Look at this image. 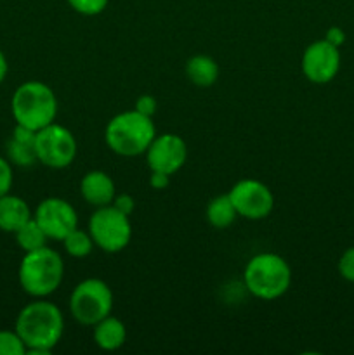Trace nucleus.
<instances>
[{
	"mask_svg": "<svg viewBox=\"0 0 354 355\" xmlns=\"http://www.w3.org/2000/svg\"><path fill=\"white\" fill-rule=\"evenodd\" d=\"M14 329L23 340L26 354L45 355L65 335V315L56 304L37 298L21 309Z\"/></svg>",
	"mask_w": 354,
	"mask_h": 355,
	"instance_id": "obj_1",
	"label": "nucleus"
},
{
	"mask_svg": "<svg viewBox=\"0 0 354 355\" xmlns=\"http://www.w3.org/2000/svg\"><path fill=\"white\" fill-rule=\"evenodd\" d=\"M65 277V260L51 246H42L24 253L17 267L21 290L31 298H47L61 286Z\"/></svg>",
	"mask_w": 354,
	"mask_h": 355,
	"instance_id": "obj_2",
	"label": "nucleus"
},
{
	"mask_svg": "<svg viewBox=\"0 0 354 355\" xmlns=\"http://www.w3.org/2000/svg\"><path fill=\"white\" fill-rule=\"evenodd\" d=\"M10 113L17 125L38 132L56 121L58 97L47 83L28 80L14 90L10 97Z\"/></svg>",
	"mask_w": 354,
	"mask_h": 355,
	"instance_id": "obj_3",
	"label": "nucleus"
},
{
	"mask_svg": "<svg viewBox=\"0 0 354 355\" xmlns=\"http://www.w3.org/2000/svg\"><path fill=\"white\" fill-rule=\"evenodd\" d=\"M156 137V127L149 116L139 111L128 110L118 113L108 121L104 141L108 148L118 156L132 158L148 151L149 144Z\"/></svg>",
	"mask_w": 354,
	"mask_h": 355,
	"instance_id": "obj_4",
	"label": "nucleus"
},
{
	"mask_svg": "<svg viewBox=\"0 0 354 355\" xmlns=\"http://www.w3.org/2000/svg\"><path fill=\"white\" fill-rule=\"evenodd\" d=\"M243 281L250 293L260 300L283 297L292 284V269L278 253H257L246 262Z\"/></svg>",
	"mask_w": 354,
	"mask_h": 355,
	"instance_id": "obj_5",
	"label": "nucleus"
},
{
	"mask_svg": "<svg viewBox=\"0 0 354 355\" xmlns=\"http://www.w3.org/2000/svg\"><path fill=\"white\" fill-rule=\"evenodd\" d=\"M113 311V291L99 277L83 279L69 295V314L78 324L94 326Z\"/></svg>",
	"mask_w": 354,
	"mask_h": 355,
	"instance_id": "obj_6",
	"label": "nucleus"
},
{
	"mask_svg": "<svg viewBox=\"0 0 354 355\" xmlns=\"http://www.w3.org/2000/svg\"><path fill=\"white\" fill-rule=\"evenodd\" d=\"M94 245L106 253H118L128 246L132 239L130 217L121 214L113 205L94 210L89 218V229Z\"/></svg>",
	"mask_w": 354,
	"mask_h": 355,
	"instance_id": "obj_7",
	"label": "nucleus"
},
{
	"mask_svg": "<svg viewBox=\"0 0 354 355\" xmlns=\"http://www.w3.org/2000/svg\"><path fill=\"white\" fill-rule=\"evenodd\" d=\"M76 139L71 130L56 121L40 128L35 137L37 159L47 168L61 170L71 165L76 158Z\"/></svg>",
	"mask_w": 354,
	"mask_h": 355,
	"instance_id": "obj_8",
	"label": "nucleus"
},
{
	"mask_svg": "<svg viewBox=\"0 0 354 355\" xmlns=\"http://www.w3.org/2000/svg\"><path fill=\"white\" fill-rule=\"evenodd\" d=\"M228 194L238 211V217L248 218V220H262L269 217L271 211L274 210L273 191L260 180H238Z\"/></svg>",
	"mask_w": 354,
	"mask_h": 355,
	"instance_id": "obj_9",
	"label": "nucleus"
},
{
	"mask_svg": "<svg viewBox=\"0 0 354 355\" xmlns=\"http://www.w3.org/2000/svg\"><path fill=\"white\" fill-rule=\"evenodd\" d=\"M33 218L49 239L62 241L73 229L78 227V214L69 201L62 198H45L35 208Z\"/></svg>",
	"mask_w": 354,
	"mask_h": 355,
	"instance_id": "obj_10",
	"label": "nucleus"
},
{
	"mask_svg": "<svg viewBox=\"0 0 354 355\" xmlns=\"http://www.w3.org/2000/svg\"><path fill=\"white\" fill-rule=\"evenodd\" d=\"M301 68L305 78L311 83H316V85L330 83L340 69L339 47L326 42L325 38L312 42L302 54Z\"/></svg>",
	"mask_w": 354,
	"mask_h": 355,
	"instance_id": "obj_11",
	"label": "nucleus"
},
{
	"mask_svg": "<svg viewBox=\"0 0 354 355\" xmlns=\"http://www.w3.org/2000/svg\"><path fill=\"white\" fill-rule=\"evenodd\" d=\"M187 159V146L177 134L156 135L146 151V162L151 172L172 173L179 172Z\"/></svg>",
	"mask_w": 354,
	"mask_h": 355,
	"instance_id": "obj_12",
	"label": "nucleus"
},
{
	"mask_svg": "<svg viewBox=\"0 0 354 355\" xmlns=\"http://www.w3.org/2000/svg\"><path fill=\"white\" fill-rule=\"evenodd\" d=\"M80 194L94 208L106 207L113 203L117 187L113 179L103 170H90L80 180Z\"/></svg>",
	"mask_w": 354,
	"mask_h": 355,
	"instance_id": "obj_13",
	"label": "nucleus"
},
{
	"mask_svg": "<svg viewBox=\"0 0 354 355\" xmlns=\"http://www.w3.org/2000/svg\"><path fill=\"white\" fill-rule=\"evenodd\" d=\"M31 217L33 214L23 198L10 193L0 196V231L14 234Z\"/></svg>",
	"mask_w": 354,
	"mask_h": 355,
	"instance_id": "obj_14",
	"label": "nucleus"
},
{
	"mask_svg": "<svg viewBox=\"0 0 354 355\" xmlns=\"http://www.w3.org/2000/svg\"><path fill=\"white\" fill-rule=\"evenodd\" d=\"M94 328V342L101 350L106 352H113L124 347L125 340H127V328L124 322L115 315H106L101 319L99 322L92 326Z\"/></svg>",
	"mask_w": 354,
	"mask_h": 355,
	"instance_id": "obj_15",
	"label": "nucleus"
},
{
	"mask_svg": "<svg viewBox=\"0 0 354 355\" xmlns=\"http://www.w3.org/2000/svg\"><path fill=\"white\" fill-rule=\"evenodd\" d=\"M184 69H186L187 80L196 87H210L219 78V64L210 55H193L187 59Z\"/></svg>",
	"mask_w": 354,
	"mask_h": 355,
	"instance_id": "obj_16",
	"label": "nucleus"
},
{
	"mask_svg": "<svg viewBox=\"0 0 354 355\" xmlns=\"http://www.w3.org/2000/svg\"><path fill=\"white\" fill-rule=\"evenodd\" d=\"M205 215H207L208 224L215 229H228L238 218V211H236L229 194H221V196H215L214 200H210Z\"/></svg>",
	"mask_w": 354,
	"mask_h": 355,
	"instance_id": "obj_17",
	"label": "nucleus"
},
{
	"mask_svg": "<svg viewBox=\"0 0 354 355\" xmlns=\"http://www.w3.org/2000/svg\"><path fill=\"white\" fill-rule=\"evenodd\" d=\"M14 238H16L17 246H19L24 253L33 252V250L42 248V246H47L49 241L45 232L42 231V227L37 224V220H35L33 217L14 232Z\"/></svg>",
	"mask_w": 354,
	"mask_h": 355,
	"instance_id": "obj_18",
	"label": "nucleus"
},
{
	"mask_svg": "<svg viewBox=\"0 0 354 355\" xmlns=\"http://www.w3.org/2000/svg\"><path fill=\"white\" fill-rule=\"evenodd\" d=\"M6 158L12 163V166H21V168H30L35 163H38L37 153H35V144L31 142L17 141L10 137L6 146Z\"/></svg>",
	"mask_w": 354,
	"mask_h": 355,
	"instance_id": "obj_19",
	"label": "nucleus"
},
{
	"mask_svg": "<svg viewBox=\"0 0 354 355\" xmlns=\"http://www.w3.org/2000/svg\"><path fill=\"white\" fill-rule=\"evenodd\" d=\"M62 248L73 259H85L92 253L94 250V239L90 236L89 231H83V229L76 227L62 239Z\"/></svg>",
	"mask_w": 354,
	"mask_h": 355,
	"instance_id": "obj_20",
	"label": "nucleus"
},
{
	"mask_svg": "<svg viewBox=\"0 0 354 355\" xmlns=\"http://www.w3.org/2000/svg\"><path fill=\"white\" fill-rule=\"evenodd\" d=\"M26 347L16 329H0V355H24Z\"/></svg>",
	"mask_w": 354,
	"mask_h": 355,
	"instance_id": "obj_21",
	"label": "nucleus"
},
{
	"mask_svg": "<svg viewBox=\"0 0 354 355\" xmlns=\"http://www.w3.org/2000/svg\"><path fill=\"white\" fill-rule=\"evenodd\" d=\"M75 12L82 16H97L104 12L110 0H66Z\"/></svg>",
	"mask_w": 354,
	"mask_h": 355,
	"instance_id": "obj_22",
	"label": "nucleus"
},
{
	"mask_svg": "<svg viewBox=\"0 0 354 355\" xmlns=\"http://www.w3.org/2000/svg\"><path fill=\"white\" fill-rule=\"evenodd\" d=\"M14 182V172H12V163L6 158L0 156V196L10 193Z\"/></svg>",
	"mask_w": 354,
	"mask_h": 355,
	"instance_id": "obj_23",
	"label": "nucleus"
},
{
	"mask_svg": "<svg viewBox=\"0 0 354 355\" xmlns=\"http://www.w3.org/2000/svg\"><path fill=\"white\" fill-rule=\"evenodd\" d=\"M339 274L349 283H354V246L347 248L339 259Z\"/></svg>",
	"mask_w": 354,
	"mask_h": 355,
	"instance_id": "obj_24",
	"label": "nucleus"
},
{
	"mask_svg": "<svg viewBox=\"0 0 354 355\" xmlns=\"http://www.w3.org/2000/svg\"><path fill=\"white\" fill-rule=\"evenodd\" d=\"M156 107H158V104H156L155 97L149 96V94H144V96L137 97L134 110L139 111L141 114H144V116L153 118V114L156 113Z\"/></svg>",
	"mask_w": 354,
	"mask_h": 355,
	"instance_id": "obj_25",
	"label": "nucleus"
},
{
	"mask_svg": "<svg viewBox=\"0 0 354 355\" xmlns=\"http://www.w3.org/2000/svg\"><path fill=\"white\" fill-rule=\"evenodd\" d=\"M111 205H113L117 210H120L121 214L128 215V217H130V215L134 214V210H135V200L130 196V194H125V193L117 194V196H115V200H113V203H111Z\"/></svg>",
	"mask_w": 354,
	"mask_h": 355,
	"instance_id": "obj_26",
	"label": "nucleus"
},
{
	"mask_svg": "<svg viewBox=\"0 0 354 355\" xmlns=\"http://www.w3.org/2000/svg\"><path fill=\"white\" fill-rule=\"evenodd\" d=\"M325 40L340 49L344 44H346V31H344L342 28H339V26L328 28V30H326V33H325Z\"/></svg>",
	"mask_w": 354,
	"mask_h": 355,
	"instance_id": "obj_27",
	"label": "nucleus"
},
{
	"mask_svg": "<svg viewBox=\"0 0 354 355\" xmlns=\"http://www.w3.org/2000/svg\"><path fill=\"white\" fill-rule=\"evenodd\" d=\"M169 184H170L169 173L151 172V175H149V186H151L155 191L167 189V187H169Z\"/></svg>",
	"mask_w": 354,
	"mask_h": 355,
	"instance_id": "obj_28",
	"label": "nucleus"
},
{
	"mask_svg": "<svg viewBox=\"0 0 354 355\" xmlns=\"http://www.w3.org/2000/svg\"><path fill=\"white\" fill-rule=\"evenodd\" d=\"M7 73H9V62H7L6 54L3 51L0 49V83L7 78Z\"/></svg>",
	"mask_w": 354,
	"mask_h": 355,
	"instance_id": "obj_29",
	"label": "nucleus"
}]
</instances>
